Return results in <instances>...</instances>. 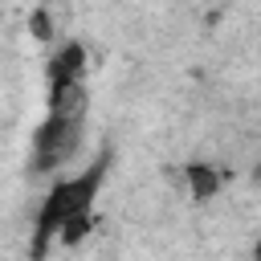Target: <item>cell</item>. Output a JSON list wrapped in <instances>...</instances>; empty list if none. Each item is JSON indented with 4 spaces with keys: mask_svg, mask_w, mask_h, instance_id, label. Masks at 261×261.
Wrapping results in <instances>:
<instances>
[{
    "mask_svg": "<svg viewBox=\"0 0 261 261\" xmlns=\"http://www.w3.org/2000/svg\"><path fill=\"white\" fill-rule=\"evenodd\" d=\"M106 167H110V151H102V155H98V163H90L86 171H77V175H65V179H57V184L49 188L45 204L37 208V228H33V257H45L49 241L61 232V224H65V220L94 212L98 188H102V179H106Z\"/></svg>",
    "mask_w": 261,
    "mask_h": 261,
    "instance_id": "cell-1",
    "label": "cell"
},
{
    "mask_svg": "<svg viewBox=\"0 0 261 261\" xmlns=\"http://www.w3.org/2000/svg\"><path fill=\"white\" fill-rule=\"evenodd\" d=\"M86 122H77V118H57V114H45V122L37 126V135H33V171L37 175H49V171H57L61 163H69L73 155H77V147H82V130Z\"/></svg>",
    "mask_w": 261,
    "mask_h": 261,
    "instance_id": "cell-2",
    "label": "cell"
},
{
    "mask_svg": "<svg viewBox=\"0 0 261 261\" xmlns=\"http://www.w3.org/2000/svg\"><path fill=\"white\" fill-rule=\"evenodd\" d=\"M86 69H90V53L82 41H65L53 49L49 57V69H45V82H49V98L73 90V86H86Z\"/></svg>",
    "mask_w": 261,
    "mask_h": 261,
    "instance_id": "cell-3",
    "label": "cell"
},
{
    "mask_svg": "<svg viewBox=\"0 0 261 261\" xmlns=\"http://www.w3.org/2000/svg\"><path fill=\"white\" fill-rule=\"evenodd\" d=\"M184 179H188V192H192V200H212L216 192H220V184H224V175L212 167V163H188L184 167Z\"/></svg>",
    "mask_w": 261,
    "mask_h": 261,
    "instance_id": "cell-4",
    "label": "cell"
},
{
    "mask_svg": "<svg viewBox=\"0 0 261 261\" xmlns=\"http://www.w3.org/2000/svg\"><path fill=\"white\" fill-rule=\"evenodd\" d=\"M90 232H94V212L65 220V224H61V232H57V241H61V245H82Z\"/></svg>",
    "mask_w": 261,
    "mask_h": 261,
    "instance_id": "cell-5",
    "label": "cell"
},
{
    "mask_svg": "<svg viewBox=\"0 0 261 261\" xmlns=\"http://www.w3.org/2000/svg\"><path fill=\"white\" fill-rule=\"evenodd\" d=\"M29 33H33L37 41H49V37H53V20H49L45 8H37V12L29 16Z\"/></svg>",
    "mask_w": 261,
    "mask_h": 261,
    "instance_id": "cell-6",
    "label": "cell"
},
{
    "mask_svg": "<svg viewBox=\"0 0 261 261\" xmlns=\"http://www.w3.org/2000/svg\"><path fill=\"white\" fill-rule=\"evenodd\" d=\"M253 261H261V241H257V245H253Z\"/></svg>",
    "mask_w": 261,
    "mask_h": 261,
    "instance_id": "cell-7",
    "label": "cell"
}]
</instances>
